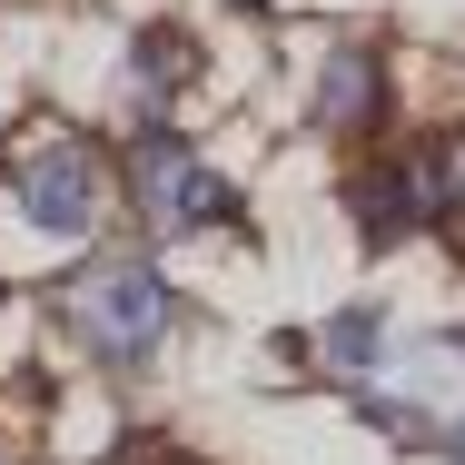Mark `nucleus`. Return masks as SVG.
Masks as SVG:
<instances>
[{"mask_svg": "<svg viewBox=\"0 0 465 465\" xmlns=\"http://www.w3.org/2000/svg\"><path fill=\"white\" fill-rule=\"evenodd\" d=\"M70 337L90 357H109V367H139L169 337V278L149 258H99L90 278L70 287Z\"/></svg>", "mask_w": 465, "mask_h": 465, "instance_id": "obj_2", "label": "nucleus"}, {"mask_svg": "<svg viewBox=\"0 0 465 465\" xmlns=\"http://www.w3.org/2000/svg\"><path fill=\"white\" fill-rule=\"evenodd\" d=\"M188 70H198V40L188 30H139V99L188 90Z\"/></svg>", "mask_w": 465, "mask_h": 465, "instance_id": "obj_7", "label": "nucleus"}, {"mask_svg": "<svg viewBox=\"0 0 465 465\" xmlns=\"http://www.w3.org/2000/svg\"><path fill=\"white\" fill-rule=\"evenodd\" d=\"M406 169H416V198H426V228H456L465 218V139L406 149Z\"/></svg>", "mask_w": 465, "mask_h": 465, "instance_id": "obj_6", "label": "nucleus"}, {"mask_svg": "<svg viewBox=\"0 0 465 465\" xmlns=\"http://www.w3.org/2000/svg\"><path fill=\"white\" fill-rule=\"evenodd\" d=\"M347 208H357L367 248H396L406 228H426V198H416V169H406V159H376L367 179L347 188Z\"/></svg>", "mask_w": 465, "mask_h": 465, "instance_id": "obj_5", "label": "nucleus"}, {"mask_svg": "<svg viewBox=\"0 0 465 465\" xmlns=\"http://www.w3.org/2000/svg\"><path fill=\"white\" fill-rule=\"evenodd\" d=\"M376 337H386V317H376V307H347V317H327L317 357H327V367H367V357H376Z\"/></svg>", "mask_w": 465, "mask_h": 465, "instance_id": "obj_8", "label": "nucleus"}, {"mask_svg": "<svg viewBox=\"0 0 465 465\" xmlns=\"http://www.w3.org/2000/svg\"><path fill=\"white\" fill-rule=\"evenodd\" d=\"M386 109V70L367 50H327L317 60V129H376Z\"/></svg>", "mask_w": 465, "mask_h": 465, "instance_id": "obj_4", "label": "nucleus"}, {"mask_svg": "<svg viewBox=\"0 0 465 465\" xmlns=\"http://www.w3.org/2000/svg\"><path fill=\"white\" fill-rule=\"evenodd\" d=\"M99 149L90 139H70V129H40L20 159H10V188H0V228H20V238H40V248H70V238H90L99 228Z\"/></svg>", "mask_w": 465, "mask_h": 465, "instance_id": "obj_1", "label": "nucleus"}, {"mask_svg": "<svg viewBox=\"0 0 465 465\" xmlns=\"http://www.w3.org/2000/svg\"><path fill=\"white\" fill-rule=\"evenodd\" d=\"M129 198H139V218H149L159 238H208V228L238 218V188L218 179L188 139H169V129H149V139L129 149Z\"/></svg>", "mask_w": 465, "mask_h": 465, "instance_id": "obj_3", "label": "nucleus"}]
</instances>
